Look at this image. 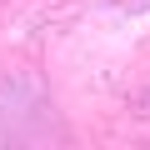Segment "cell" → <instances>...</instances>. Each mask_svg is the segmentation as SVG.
Instances as JSON below:
<instances>
[]
</instances>
